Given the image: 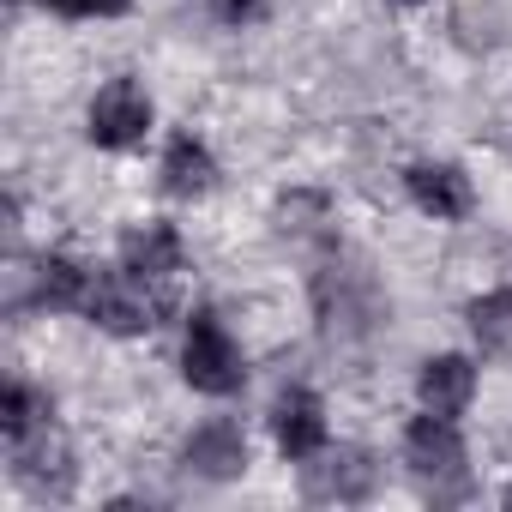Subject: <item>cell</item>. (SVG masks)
Here are the masks:
<instances>
[{"label": "cell", "mask_w": 512, "mask_h": 512, "mask_svg": "<svg viewBox=\"0 0 512 512\" xmlns=\"http://www.w3.org/2000/svg\"><path fill=\"white\" fill-rule=\"evenodd\" d=\"M314 308H320V332L332 344H362L386 320V302L362 266H326L314 278Z\"/></svg>", "instance_id": "obj_1"}, {"label": "cell", "mask_w": 512, "mask_h": 512, "mask_svg": "<svg viewBox=\"0 0 512 512\" xmlns=\"http://www.w3.org/2000/svg\"><path fill=\"white\" fill-rule=\"evenodd\" d=\"M85 314H91L103 332H121V338H133V332H151V326L169 314V290L121 266V272H103V278H91Z\"/></svg>", "instance_id": "obj_2"}, {"label": "cell", "mask_w": 512, "mask_h": 512, "mask_svg": "<svg viewBox=\"0 0 512 512\" xmlns=\"http://www.w3.org/2000/svg\"><path fill=\"white\" fill-rule=\"evenodd\" d=\"M181 374H187V386L205 392V398H229V392H241V380H247V368H241V344L229 338V326H223L217 314H193V320H187Z\"/></svg>", "instance_id": "obj_3"}, {"label": "cell", "mask_w": 512, "mask_h": 512, "mask_svg": "<svg viewBox=\"0 0 512 512\" xmlns=\"http://www.w3.org/2000/svg\"><path fill=\"white\" fill-rule=\"evenodd\" d=\"M404 464L428 494H458L464 488V440L452 428V416H416L404 428Z\"/></svg>", "instance_id": "obj_4"}, {"label": "cell", "mask_w": 512, "mask_h": 512, "mask_svg": "<svg viewBox=\"0 0 512 512\" xmlns=\"http://www.w3.org/2000/svg\"><path fill=\"white\" fill-rule=\"evenodd\" d=\"M91 296V272H79L73 260L49 253V260H7V308H85Z\"/></svg>", "instance_id": "obj_5"}, {"label": "cell", "mask_w": 512, "mask_h": 512, "mask_svg": "<svg viewBox=\"0 0 512 512\" xmlns=\"http://www.w3.org/2000/svg\"><path fill=\"white\" fill-rule=\"evenodd\" d=\"M374 482H380V464H374V452H362V446H338V452L320 446L314 464H302V494H308V500H338V506H350V500H368Z\"/></svg>", "instance_id": "obj_6"}, {"label": "cell", "mask_w": 512, "mask_h": 512, "mask_svg": "<svg viewBox=\"0 0 512 512\" xmlns=\"http://www.w3.org/2000/svg\"><path fill=\"white\" fill-rule=\"evenodd\" d=\"M13 446V476L37 494V500H61L67 488H73V458H67V440L43 422V428H31V434H19V440H7Z\"/></svg>", "instance_id": "obj_7"}, {"label": "cell", "mask_w": 512, "mask_h": 512, "mask_svg": "<svg viewBox=\"0 0 512 512\" xmlns=\"http://www.w3.org/2000/svg\"><path fill=\"white\" fill-rule=\"evenodd\" d=\"M145 127H151V97L133 79H109L91 103V139L109 151H127L145 139Z\"/></svg>", "instance_id": "obj_8"}, {"label": "cell", "mask_w": 512, "mask_h": 512, "mask_svg": "<svg viewBox=\"0 0 512 512\" xmlns=\"http://www.w3.org/2000/svg\"><path fill=\"white\" fill-rule=\"evenodd\" d=\"M181 464H187L193 476H205V482H235V476L247 470V434H241L235 422H205V428L187 440Z\"/></svg>", "instance_id": "obj_9"}, {"label": "cell", "mask_w": 512, "mask_h": 512, "mask_svg": "<svg viewBox=\"0 0 512 512\" xmlns=\"http://www.w3.org/2000/svg\"><path fill=\"white\" fill-rule=\"evenodd\" d=\"M272 434H278V446L290 458H314L326 446V410H320V398L308 386H290L278 398V410H272Z\"/></svg>", "instance_id": "obj_10"}, {"label": "cell", "mask_w": 512, "mask_h": 512, "mask_svg": "<svg viewBox=\"0 0 512 512\" xmlns=\"http://www.w3.org/2000/svg\"><path fill=\"white\" fill-rule=\"evenodd\" d=\"M121 266L139 272V278H151V284H169V278L181 272V235H175L169 223H139V229H127V235H121Z\"/></svg>", "instance_id": "obj_11"}, {"label": "cell", "mask_w": 512, "mask_h": 512, "mask_svg": "<svg viewBox=\"0 0 512 512\" xmlns=\"http://www.w3.org/2000/svg\"><path fill=\"white\" fill-rule=\"evenodd\" d=\"M470 392H476V368L464 356H428L422 374H416V398L434 416H458L470 404Z\"/></svg>", "instance_id": "obj_12"}, {"label": "cell", "mask_w": 512, "mask_h": 512, "mask_svg": "<svg viewBox=\"0 0 512 512\" xmlns=\"http://www.w3.org/2000/svg\"><path fill=\"white\" fill-rule=\"evenodd\" d=\"M404 181H410V199H416L428 217H464V211H470V181H464V169H452V163H416Z\"/></svg>", "instance_id": "obj_13"}, {"label": "cell", "mask_w": 512, "mask_h": 512, "mask_svg": "<svg viewBox=\"0 0 512 512\" xmlns=\"http://www.w3.org/2000/svg\"><path fill=\"white\" fill-rule=\"evenodd\" d=\"M211 181H217L211 151H205L193 133H175L169 151H163V193H175V199H199V193H211Z\"/></svg>", "instance_id": "obj_14"}, {"label": "cell", "mask_w": 512, "mask_h": 512, "mask_svg": "<svg viewBox=\"0 0 512 512\" xmlns=\"http://www.w3.org/2000/svg\"><path fill=\"white\" fill-rule=\"evenodd\" d=\"M470 332L488 356H512V290H494L470 308Z\"/></svg>", "instance_id": "obj_15"}, {"label": "cell", "mask_w": 512, "mask_h": 512, "mask_svg": "<svg viewBox=\"0 0 512 512\" xmlns=\"http://www.w3.org/2000/svg\"><path fill=\"white\" fill-rule=\"evenodd\" d=\"M49 422V398H37L31 386H7V398H0V434L7 440H19V434H31V428H43Z\"/></svg>", "instance_id": "obj_16"}, {"label": "cell", "mask_w": 512, "mask_h": 512, "mask_svg": "<svg viewBox=\"0 0 512 512\" xmlns=\"http://www.w3.org/2000/svg\"><path fill=\"white\" fill-rule=\"evenodd\" d=\"M49 7L67 19H109V13H127V0H49Z\"/></svg>", "instance_id": "obj_17"}, {"label": "cell", "mask_w": 512, "mask_h": 512, "mask_svg": "<svg viewBox=\"0 0 512 512\" xmlns=\"http://www.w3.org/2000/svg\"><path fill=\"white\" fill-rule=\"evenodd\" d=\"M260 7H266V0H223V19L229 25H247V19H260Z\"/></svg>", "instance_id": "obj_18"}]
</instances>
